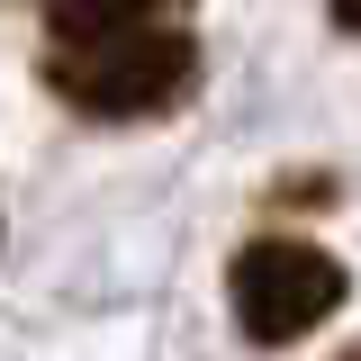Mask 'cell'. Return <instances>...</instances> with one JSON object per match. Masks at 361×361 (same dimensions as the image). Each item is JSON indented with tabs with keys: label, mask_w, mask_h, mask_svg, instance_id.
Segmentation results:
<instances>
[{
	"label": "cell",
	"mask_w": 361,
	"mask_h": 361,
	"mask_svg": "<svg viewBox=\"0 0 361 361\" xmlns=\"http://www.w3.org/2000/svg\"><path fill=\"white\" fill-rule=\"evenodd\" d=\"M190 0H45V27L54 37H99V27H145V18H172Z\"/></svg>",
	"instance_id": "3"
},
{
	"label": "cell",
	"mask_w": 361,
	"mask_h": 361,
	"mask_svg": "<svg viewBox=\"0 0 361 361\" xmlns=\"http://www.w3.org/2000/svg\"><path fill=\"white\" fill-rule=\"evenodd\" d=\"M334 361H361V343H343V353H334Z\"/></svg>",
	"instance_id": "5"
},
{
	"label": "cell",
	"mask_w": 361,
	"mask_h": 361,
	"mask_svg": "<svg viewBox=\"0 0 361 361\" xmlns=\"http://www.w3.org/2000/svg\"><path fill=\"white\" fill-rule=\"evenodd\" d=\"M226 289H235L244 343L280 353V343L316 334L325 316L353 298V271L334 262L325 244H307V235H253V244L235 253V271H226Z\"/></svg>",
	"instance_id": "2"
},
{
	"label": "cell",
	"mask_w": 361,
	"mask_h": 361,
	"mask_svg": "<svg viewBox=\"0 0 361 361\" xmlns=\"http://www.w3.org/2000/svg\"><path fill=\"white\" fill-rule=\"evenodd\" d=\"M325 9H334V27H353V37H361V0H325Z\"/></svg>",
	"instance_id": "4"
},
{
	"label": "cell",
	"mask_w": 361,
	"mask_h": 361,
	"mask_svg": "<svg viewBox=\"0 0 361 361\" xmlns=\"http://www.w3.org/2000/svg\"><path fill=\"white\" fill-rule=\"evenodd\" d=\"M45 90L82 118H163L199 90V37L172 18H145V27H99V37H54L45 45Z\"/></svg>",
	"instance_id": "1"
}]
</instances>
